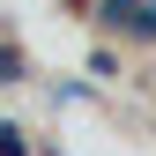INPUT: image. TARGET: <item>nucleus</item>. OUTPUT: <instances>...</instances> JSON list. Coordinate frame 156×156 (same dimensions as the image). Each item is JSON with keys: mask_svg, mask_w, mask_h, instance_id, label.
<instances>
[{"mask_svg": "<svg viewBox=\"0 0 156 156\" xmlns=\"http://www.w3.org/2000/svg\"><path fill=\"white\" fill-rule=\"evenodd\" d=\"M97 23H104V30H126V37H156V8H149V0H97Z\"/></svg>", "mask_w": 156, "mask_h": 156, "instance_id": "1", "label": "nucleus"}, {"mask_svg": "<svg viewBox=\"0 0 156 156\" xmlns=\"http://www.w3.org/2000/svg\"><path fill=\"white\" fill-rule=\"evenodd\" d=\"M74 8H97V0H74Z\"/></svg>", "mask_w": 156, "mask_h": 156, "instance_id": "2", "label": "nucleus"}]
</instances>
